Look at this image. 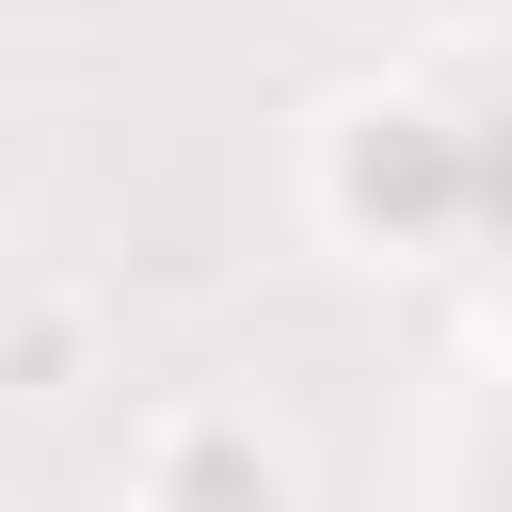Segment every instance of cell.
Here are the masks:
<instances>
[{
	"label": "cell",
	"mask_w": 512,
	"mask_h": 512,
	"mask_svg": "<svg viewBox=\"0 0 512 512\" xmlns=\"http://www.w3.org/2000/svg\"><path fill=\"white\" fill-rule=\"evenodd\" d=\"M464 208H480V128H448L416 80L320 112V224H336V240H368V256H448Z\"/></svg>",
	"instance_id": "obj_1"
},
{
	"label": "cell",
	"mask_w": 512,
	"mask_h": 512,
	"mask_svg": "<svg viewBox=\"0 0 512 512\" xmlns=\"http://www.w3.org/2000/svg\"><path fill=\"white\" fill-rule=\"evenodd\" d=\"M480 320H496V352H512V272H496V304H480Z\"/></svg>",
	"instance_id": "obj_3"
},
{
	"label": "cell",
	"mask_w": 512,
	"mask_h": 512,
	"mask_svg": "<svg viewBox=\"0 0 512 512\" xmlns=\"http://www.w3.org/2000/svg\"><path fill=\"white\" fill-rule=\"evenodd\" d=\"M128 496L144 512H304V448L256 400H160L128 432Z\"/></svg>",
	"instance_id": "obj_2"
}]
</instances>
